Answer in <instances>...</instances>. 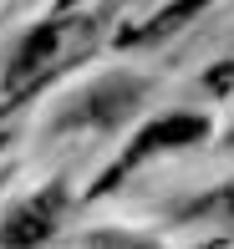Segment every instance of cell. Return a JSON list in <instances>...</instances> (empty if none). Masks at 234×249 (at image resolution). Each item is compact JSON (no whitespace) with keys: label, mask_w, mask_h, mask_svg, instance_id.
Masks as SVG:
<instances>
[{"label":"cell","mask_w":234,"mask_h":249,"mask_svg":"<svg viewBox=\"0 0 234 249\" xmlns=\"http://www.w3.org/2000/svg\"><path fill=\"white\" fill-rule=\"evenodd\" d=\"M143 97V82H132V76H107L97 92H87L82 102L87 107L76 112L72 122H97V127H112L117 117H127L132 112V102Z\"/></svg>","instance_id":"3957f363"},{"label":"cell","mask_w":234,"mask_h":249,"mask_svg":"<svg viewBox=\"0 0 234 249\" xmlns=\"http://www.w3.org/2000/svg\"><path fill=\"white\" fill-rule=\"evenodd\" d=\"M204 213H229V219H234V194H224V198H209V203H204Z\"/></svg>","instance_id":"8992f818"},{"label":"cell","mask_w":234,"mask_h":249,"mask_svg":"<svg viewBox=\"0 0 234 249\" xmlns=\"http://www.w3.org/2000/svg\"><path fill=\"white\" fill-rule=\"evenodd\" d=\"M229 142H234V132H229Z\"/></svg>","instance_id":"52a82bcc"},{"label":"cell","mask_w":234,"mask_h":249,"mask_svg":"<svg viewBox=\"0 0 234 249\" xmlns=\"http://www.w3.org/2000/svg\"><path fill=\"white\" fill-rule=\"evenodd\" d=\"M204 5H209V0H173V5H163V10H158V20H153V26L143 31V41H153V36H168L173 26H183V20L194 16V10H204Z\"/></svg>","instance_id":"5b68a950"},{"label":"cell","mask_w":234,"mask_h":249,"mask_svg":"<svg viewBox=\"0 0 234 249\" xmlns=\"http://www.w3.org/2000/svg\"><path fill=\"white\" fill-rule=\"evenodd\" d=\"M61 209H66V188H46V194L16 203L5 229H0V244H41V239H51Z\"/></svg>","instance_id":"7a4b0ae2"},{"label":"cell","mask_w":234,"mask_h":249,"mask_svg":"<svg viewBox=\"0 0 234 249\" xmlns=\"http://www.w3.org/2000/svg\"><path fill=\"white\" fill-rule=\"evenodd\" d=\"M204 138H209V117H198V112H168V117L148 122V127L132 138V148L102 173L97 188L107 194V188H117L122 173H132L138 163H148V158H158V153H173V148H188V142H204Z\"/></svg>","instance_id":"6da1fadb"},{"label":"cell","mask_w":234,"mask_h":249,"mask_svg":"<svg viewBox=\"0 0 234 249\" xmlns=\"http://www.w3.org/2000/svg\"><path fill=\"white\" fill-rule=\"evenodd\" d=\"M56 41H61L56 20H51V26H41V31H31V36H26V46L16 51V66H10V87H16V82H31V76H36L46 61H56Z\"/></svg>","instance_id":"277c9868"}]
</instances>
